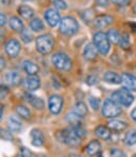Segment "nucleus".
<instances>
[{
  "label": "nucleus",
  "mask_w": 136,
  "mask_h": 157,
  "mask_svg": "<svg viewBox=\"0 0 136 157\" xmlns=\"http://www.w3.org/2000/svg\"><path fill=\"white\" fill-rule=\"evenodd\" d=\"M101 113L106 118H115L121 114V108L113 99H107L103 105Z\"/></svg>",
  "instance_id": "obj_6"
},
{
  "label": "nucleus",
  "mask_w": 136,
  "mask_h": 157,
  "mask_svg": "<svg viewBox=\"0 0 136 157\" xmlns=\"http://www.w3.org/2000/svg\"><path fill=\"white\" fill-rule=\"evenodd\" d=\"M31 138H32V144L35 147H41L45 144V136L42 132L38 129H34L31 132Z\"/></svg>",
  "instance_id": "obj_12"
},
{
  "label": "nucleus",
  "mask_w": 136,
  "mask_h": 157,
  "mask_svg": "<svg viewBox=\"0 0 136 157\" xmlns=\"http://www.w3.org/2000/svg\"><path fill=\"white\" fill-rule=\"evenodd\" d=\"M22 66H23V70L26 72V74H28L29 76L36 75L39 72V67H38L35 62L31 61V60H24Z\"/></svg>",
  "instance_id": "obj_15"
},
{
  "label": "nucleus",
  "mask_w": 136,
  "mask_h": 157,
  "mask_svg": "<svg viewBox=\"0 0 136 157\" xmlns=\"http://www.w3.org/2000/svg\"><path fill=\"white\" fill-rule=\"evenodd\" d=\"M100 149H101L100 142H99L98 140H93V141L90 142L88 146H87L86 152L89 156H94V155H96L97 153H99Z\"/></svg>",
  "instance_id": "obj_22"
},
{
  "label": "nucleus",
  "mask_w": 136,
  "mask_h": 157,
  "mask_svg": "<svg viewBox=\"0 0 136 157\" xmlns=\"http://www.w3.org/2000/svg\"><path fill=\"white\" fill-rule=\"evenodd\" d=\"M53 6H55V9L60 10V11H64V10L67 9V3H65L64 0H54Z\"/></svg>",
  "instance_id": "obj_33"
},
{
  "label": "nucleus",
  "mask_w": 136,
  "mask_h": 157,
  "mask_svg": "<svg viewBox=\"0 0 136 157\" xmlns=\"http://www.w3.org/2000/svg\"><path fill=\"white\" fill-rule=\"evenodd\" d=\"M111 99H113L119 105L128 108L133 103L134 97H133V95L130 93L129 90H127V89H121V90L114 92L112 94V98H111Z\"/></svg>",
  "instance_id": "obj_5"
},
{
  "label": "nucleus",
  "mask_w": 136,
  "mask_h": 157,
  "mask_svg": "<svg viewBox=\"0 0 136 157\" xmlns=\"http://www.w3.org/2000/svg\"><path fill=\"white\" fill-rule=\"evenodd\" d=\"M52 62L55 67L62 71H69L72 67V61L64 53H57L52 57Z\"/></svg>",
  "instance_id": "obj_7"
},
{
  "label": "nucleus",
  "mask_w": 136,
  "mask_h": 157,
  "mask_svg": "<svg viewBox=\"0 0 136 157\" xmlns=\"http://www.w3.org/2000/svg\"><path fill=\"white\" fill-rule=\"evenodd\" d=\"M71 157H79V156L78 155H72Z\"/></svg>",
  "instance_id": "obj_46"
},
{
  "label": "nucleus",
  "mask_w": 136,
  "mask_h": 157,
  "mask_svg": "<svg viewBox=\"0 0 136 157\" xmlns=\"http://www.w3.org/2000/svg\"><path fill=\"white\" fill-rule=\"evenodd\" d=\"M64 99L59 95H52L49 98V110L53 115H58L62 111Z\"/></svg>",
  "instance_id": "obj_8"
},
{
  "label": "nucleus",
  "mask_w": 136,
  "mask_h": 157,
  "mask_svg": "<svg viewBox=\"0 0 136 157\" xmlns=\"http://www.w3.org/2000/svg\"><path fill=\"white\" fill-rule=\"evenodd\" d=\"M128 127L127 122L122 121V120H117V119H112L109 121L108 128L112 131H116V132H120L123 131L126 128Z\"/></svg>",
  "instance_id": "obj_20"
},
{
  "label": "nucleus",
  "mask_w": 136,
  "mask_h": 157,
  "mask_svg": "<svg viewBox=\"0 0 136 157\" xmlns=\"http://www.w3.org/2000/svg\"><path fill=\"white\" fill-rule=\"evenodd\" d=\"M110 154H111V157H126V154L123 153L121 150H118V149L111 150Z\"/></svg>",
  "instance_id": "obj_37"
},
{
  "label": "nucleus",
  "mask_w": 136,
  "mask_h": 157,
  "mask_svg": "<svg viewBox=\"0 0 136 157\" xmlns=\"http://www.w3.org/2000/svg\"><path fill=\"white\" fill-rule=\"evenodd\" d=\"M9 88L6 86H0V99H6L9 95Z\"/></svg>",
  "instance_id": "obj_36"
},
{
  "label": "nucleus",
  "mask_w": 136,
  "mask_h": 157,
  "mask_svg": "<svg viewBox=\"0 0 136 157\" xmlns=\"http://www.w3.org/2000/svg\"><path fill=\"white\" fill-rule=\"evenodd\" d=\"M2 114H3V105L0 103V120L2 119Z\"/></svg>",
  "instance_id": "obj_45"
},
{
  "label": "nucleus",
  "mask_w": 136,
  "mask_h": 157,
  "mask_svg": "<svg viewBox=\"0 0 136 157\" xmlns=\"http://www.w3.org/2000/svg\"><path fill=\"white\" fill-rule=\"evenodd\" d=\"M114 21V18L110 15H100L94 20V23L98 29H103L110 25Z\"/></svg>",
  "instance_id": "obj_13"
},
{
  "label": "nucleus",
  "mask_w": 136,
  "mask_h": 157,
  "mask_svg": "<svg viewBox=\"0 0 136 157\" xmlns=\"http://www.w3.org/2000/svg\"><path fill=\"white\" fill-rule=\"evenodd\" d=\"M21 36H22V39L24 42L29 43V42L32 41V36H31L28 32H22V35Z\"/></svg>",
  "instance_id": "obj_39"
},
{
  "label": "nucleus",
  "mask_w": 136,
  "mask_h": 157,
  "mask_svg": "<svg viewBox=\"0 0 136 157\" xmlns=\"http://www.w3.org/2000/svg\"><path fill=\"white\" fill-rule=\"evenodd\" d=\"M93 43L98 53H100L103 56L108 55L110 51V40L108 39V36L106 34L103 32H97L93 37Z\"/></svg>",
  "instance_id": "obj_4"
},
{
  "label": "nucleus",
  "mask_w": 136,
  "mask_h": 157,
  "mask_svg": "<svg viewBox=\"0 0 136 157\" xmlns=\"http://www.w3.org/2000/svg\"><path fill=\"white\" fill-rule=\"evenodd\" d=\"M18 13L24 19H31L35 15L34 10L32 8H30L29 6H20L18 8Z\"/></svg>",
  "instance_id": "obj_24"
},
{
  "label": "nucleus",
  "mask_w": 136,
  "mask_h": 157,
  "mask_svg": "<svg viewBox=\"0 0 136 157\" xmlns=\"http://www.w3.org/2000/svg\"><path fill=\"white\" fill-rule=\"evenodd\" d=\"M125 144L128 146H134L136 144V130L128 132L125 137Z\"/></svg>",
  "instance_id": "obj_31"
},
{
  "label": "nucleus",
  "mask_w": 136,
  "mask_h": 157,
  "mask_svg": "<svg viewBox=\"0 0 136 157\" xmlns=\"http://www.w3.org/2000/svg\"><path fill=\"white\" fill-rule=\"evenodd\" d=\"M6 22V17L4 14L0 13V26H3Z\"/></svg>",
  "instance_id": "obj_41"
},
{
  "label": "nucleus",
  "mask_w": 136,
  "mask_h": 157,
  "mask_svg": "<svg viewBox=\"0 0 136 157\" xmlns=\"http://www.w3.org/2000/svg\"><path fill=\"white\" fill-rule=\"evenodd\" d=\"M1 130H2V129H0V132H1Z\"/></svg>",
  "instance_id": "obj_49"
},
{
  "label": "nucleus",
  "mask_w": 136,
  "mask_h": 157,
  "mask_svg": "<svg viewBox=\"0 0 136 157\" xmlns=\"http://www.w3.org/2000/svg\"><path fill=\"white\" fill-rule=\"evenodd\" d=\"M95 133L99 138L103 139V140H107V139H109L111 137V130L108 127H106V125H99V127H97Z\"/></svg>",
  "instance_id": "obj_23"
},
{
  "label": "nucleus",
  "mask_w": 136,
  "mask_h": 157,
  "mask_svg": "<svg viewBox=\"0 0 136 157\" xmlns=\"http://www.w3.org/2000/svg\"><path fill=\"white\" fill-rule=\"evenodd\" d=\"M81 118L79 115H77L75 112H71L67 115L65 117V120L71 124V127H77V125H80V122H81Z\"/></svg>",
  "instance_id": "obj_26"
},
{
  "label": "nucleus",
  "mask_w": 136,
  "mask_h": 157,
  "mask_svg": "<svg viewBox=\"0 0 136 157\" xmlns=\"http://www.w3.org/2000/svg\"><path fill=\"white\" fill-rule=\"evenodd\" d=\"M16 157H33V154H32V152H31L29 149L21 148L20 152L17 154Z\"/></svg>",
  "instance_id": "obj_34"
},
{
  "label": "nucleus",
  "mask_w": 136,
  "mask_h": 157,
  "mask_svg": "<svg viewBox=\"0 0 136 157\" xmlns=\"http://www.w3.org/2000/svg\"><path fill=\"white\" fill-rule=\"evenodd\" d=\"M4 80L8 82L10 86H18L21 81V76L17 72H10L4 76Z\"/></svg>",
  "instance_id": "obj_18"
},
{
  "label": "nucleus",
  "mask_w": 136,
  "mask_h": 157,
  "mask_svg": "<svg viewBox=\"0 0 136 157\" xmlns=\"http://www.w3.org/2000/svg\"><path fill=\"white\" fill-rule=\"evenodd\" d=\"M10 28L15 32H22L23 31V23L18 17H12L10 19Z\"/></svg>",
  "instance_id": "obj_25"
},
{
  "label": "nucleus",
  "mask_w": 136,
  "mask_h": 157,
  "mask_svg": "<svg viewBox=\"0 0 136 157\" xmlns=\"http://www.w3.org/2000/svg\"><path fill=\"white\" fill-rule=\"evenodd\" d=\"M133 157H136V154H135V155H134V156H133Z\"/></svg>",
  "instance_id": "obj_48"
},
{
  "label": "nucleus",
  "mask_w": 136,
  "mask_h": 157,
  "mask_svg": "<svg viewBox=\"0 0 136 157\" xmlns=\"http://www.w3.org/2000/svg\"><path fill=\"white\" fill-rule=\"evenodd\" d=\"M97 52L98 51H97L96 47L94 45V43H89L84 50V57L87 60H89V61H92V60H94L96 58Z\"/></svg>",
  "instance_id": "obj_16"
},
{
  "label": "nucleus",
  "mask_w": 136,
  "mask_h": 157,
  "mask_svg": "<svg viewBox=\"0 0 136 157\" xmlns=\"http://www.w3.org/2000/svg\"><path fill=\"white\" fill-rule=\"evenodd\" d=\"M16 113L18 114L19 117L23 118V119L29 120L31 118L30 110H29L26 107H24V105H18V107L16 108Z\"/></svg>",
  "instance_id": "obj_27"
},
{
  "label": "nucleus",
  "mask_w": 136,
  "mask_h": 157,
  "mask_svg": "<svg viewBox=\"0 0 136 157\" xmlns=\"http://www.w3.org/2000/svg\"><path fill=\"white\" fill-rule=\"evenodd\" d=\"M78 29H79L78 22L76 21V19L73 18L71 16H67L60 20L59 31L60 33L64 34L65 36L75 35V34L78 32Z\"/></svg>",
  "instance_id": "obj_2"
},
{
  "label": "nucleus",
  "mask_w": 136,
  "mask_h": 157,
  "mask_svg": "<svg viewBox=\"0 0 136 157\" xmlns=\"http://www.w3.org/2000/svg\"><path fill=\"white\" fill-rule=\"evenodd\" d=\"M90 105L93 110H97L99 107H100V100L98 98H95V97H91L90 98Z\"/></svg>",
  "instance_id": "obj_35"
},
{
  "label": "nucleus",
  "mask_w": 136,
  "mask_h": 157,
  "mask_svg": "<svg viewBox=\"0 0 136 157\" xmlns=\"http://www.w3.org/2000/svg\"><path fill=\"white\" fill-rule=\"evenodd\" d=\"M131 117H132V119L136 122V108L133 109V111L131 112Z\"/></svg>",
  "instance_id": "obj_43"
},
{
  "label": "nucleus",
  "mask_w": 136,
  "mask_h": 157,
  "mask_svg": "<svg viewBox=\"0 0 136 157\" xmlns=\"http://www.w3.org/2000/svg\"><path fill=\"white\" fill-rule=\"evenodd\" d=\"M96 3L99 6H108L109 4V0H96Z\"/></svg>",
  "instance_id": "obj_40"
},
{
  "label": "nucleus",
  "mask_w": 136,
  "mask_h": 157,
  "mask_svg": "<svg viewBox=\"0 0 136 157\" xmlns=\"http://www.w3.org/2000/svg\"><path fill=\"white\" fill-rule=\"evenodd\" d=\"M4 67H6V60L2 57H0V72H1Z\"/></svg>",
  "instance_id": "obj_42"
},
{
  "label": "nucleus",
  "mask_w": 136,
  "mask_h": 157,
  "mask_svg": "<svg viewBox=\"0 0 136 157\" xmlns=\"http://www.w3.org/2000/svg\"><path fill=\"white\" fill-rule=\"evenodd\" d=\"M103 80L111 84H120L121 83V76L115 72H107L103 75Z\"/></svg>",
  "instance_id": "obj_17"
},
{
  "label": "nucleus",
  "mask_w": 136,
  "mask_h": 157,
  "mask_svg": "<svg viewBox=\"0 0 136 157\" xmlns=\"http://www.w3.org/2000/svg\"><path fill=\"white\" fill-rule=\"evenodd\" d=\"M134 11H135V13H136V6H134Z\"/></svg>",
  "instance_id": "obj_47"
},
{
  "label": "nucleus",
  "mask_w": 136,
  "mask_h": 157,
  "mask_svg": "<svg viewBox=\"0 0 136 157\" xmlns=\"http://www.w3.org/2000/svg\"><path fill=\"white\" fill-rule=\"evenodd\" d=\"M31 29L34 31V32H41V31L45 29V25H43V22L40 20L39 18H35L31 21L30 23Z\"/></svg>",
  "instance_id": "obj_30"
},
{
  "label": "nucleus",
  "mask_w": 136,
  "mask_h": 157,
  "mask_svg": "<svg viewBox=\"0 0 136 157\" xmlns=\"http://www.w3.org/2000/svg\"><path fill=\"white\" fill-rule=\"evenodd\" d=\"M6 53L8 54V56L11 58H15L18 56L19 52H20V43L17 41L16 39H10L6 43Z\"/></svg>",
  "instance_id": "obj_9"
},
{
  "label": "nucleus",
  "mask_w": 136,
  "mask_h": 157,
  "mask_svg": "<svg viewBox=\"0 0 136 157\" xmlns=\"http://www.w3.org/2000/svg\"><path fill=\"white\" fill-rule=\"evenodd\" d=\"M45 18L48 25L52 28L56 26L58 23H60V15L55 9H49L45 13Z\"/></svg>",
  "instance_id": "obj_10"
},
{
  "label": "nucleus",
  "mask_w": 136,
  "mask_h": 157,
  "mask_svg": "<svg viewBox=\"0 0 136 157\" xmlns=\"http://www.w3.org/2000/svg\"><path fill=\"white\" fill-rule=\"evenodd\" d=\"M107 36H108V39L112 43H114V44H118L120 41L121 36L119 35V33H118L115 29H112V30L109 31L108 34H107Z\"/></svg>",
  "instance_id": "obj_29"
},
{
  "label": "nucleus",
  "mask_w": 136,
  "mask_h": 157,
  "mask_svg": "<svg viewBox=\"0 0 136 157\" xmlns=\"http://www.w3.org/2000/svg\"><path fill=\"white\" fill-rule=\"evenodd\" d=\"M10 2V0H0V4L1 6H8Z\"/></svg>",
  "instance_id": "obj_44"
},
{
  "label": "nucleus",
  "mask_w": 136,
  "mask_h": 157,
  "mask_svg": "<svg viewBox=\"0 0 136 157\" xmlns=\"http://www.w3.org/2000/svg\"><path fill=\"white\" fill-rule=\"evenodd\" d=\"M121 83L123 84L125 89L129 91L136 92V77L129 73H123L121 75Z\"/></svg>",
  "instance_id": "obj_11"
},
{
  "label": "nucleus",
  "mask_w": 136,
  "mask_h": 157,
  "mask_svg": "<svg viewBox=\"0 0 136 157\" xmlns=\"http://www.w3.org/2000/svg\"><path fill=\"white\" fill-rule=\"evenodd\" d=\"M54 38L50 34L41 35L36 39V48H37L38 52L43 55L50 54L54 49Z\"/></svg>",
  "instance_id": "obj_3"
},
{
  "label": "nucleus",
  "mask_w": 136,
  "mask_h": 157,
  "mask_svg": "<svg viewBox=\"0 0 136 157\" xmlns=\"http://www.w3.org/2000/svg\"><path fill=\"white\" fill-rule=\"evenodd\" d=\"M40 86V79L36 75L29 76L25 80V88L29 91H36Z\"/></svg>",
  "instance_id": "obj_14"
},
{
  "label": "nucleus",
  "mask_w": 136,
  "mask_h": 157,
  "mask_svg": "<svg viewBox=\"0 0 136 157\" xmlns=\"http://www.w3.org/2000/svg\"><path fill=\"white\" fill-rule=\"evenodd\" d=\"M57 137H58V140L64 142V144L70 147L79 146L82 139L77 135V133L75 132L73 127H69V128H67V129L62 130V131L58 132Z\"/></svg>",
  "instance_id": "obj_1"
},
{
  "label": "nucleus",
  "mask_w": 136,
  "mask_h": 157,
  "mask_svg": "<svg viewBox=\"0 0 136 157\" xmlns=\"http://www.w3.org/2000/svg\"><path fill=\"white\" fill-rule=\"evenodd\" d=\"M8 127L11 132H19L22 128V124L16 116H11L8 120Z\"/></svg>",
  "instance_id": "obj_21"
},
{
  "label": "nucleus",
  "mask_w": 136,
  "mask_h": 157,
  "mask_svg": "<svg viewBox=\"0 0 136 157\" xmlns=\"http://www.w3.org/2000/svg\"><path fill=\"white\" fill-rule=\"evenodd\" d=\"M24 97H25V100H28L35 109L41 110V109H43V107H45V102H43V100L41 99V98L37 97V96H34V95H32V94H26Z\"/></svg>",
  "instance_id": "obj_19"
},
{
  "label": "nucleus",
  "mask_w": 136,
  "mask_h": 157,
  "mask_svg": "<svg viewBox=\"0 0 136 157\" xmlns=\"http://www.w3.org/2000/svg\"><path fill=\"white\" fill-rule=\"evenodd\" d=\"M73 112H75L77 115H79L80 117H84V116H86V114L88 113V109H87V105H84V102L79 101V102H77L76 105H75Z\"/></svg>",
  "instance_id": "obj_28"
},
{
  "label": "nucleus",
  "mask_w": 136,
  "mask_h": 157,
  "mask_svg": "<svg viewBox=\"0 0 136 157\" xmlns=\"http://www.w3.org/2000/svg\"><path fill=\"white\" fill-rule=\"evenodd\" d=\"M119 44L121 45L122 49H128L129 48V45H130V39H129V36L127 34H125V35H122L120 37Z\"/></svg>",
  "instance_id": "obj_32"
},
{
  "label": "nucleus",
  "mask_w": 136,
  "mask_h": 157,
  "mask_svg": "<svg viewBox=\"0 0 136 157\" xmlns=\"http://www.w3.org/2000/svg\"><path fill=\"white\" fill-rule=\"evenodd\" d=\"M114 4L116 6H128L129 3L131 2V0H111Z\"/></svg>",
  "instance_id": "obj_38"
}]
</instances>
